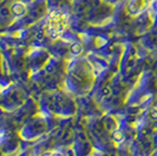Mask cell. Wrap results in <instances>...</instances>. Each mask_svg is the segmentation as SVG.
Listing matches in <instances>:
<instances>
[{
    "mask_svg": "<svg viewBox=\"0 0 157 156\" xmlns=\"http://www.w3.org/2000/svg\"><path fill=\"white\" fill-rule=\"evenodd\" d=\"M66 27V19L61 13H54L51 15L48 20V24L46 25V32L49 37L55 38L60 33L63 31Z\"/></svg>",
    "mask_w": 157,
    "mask_h": 156,
    "instance_id": "1",
    "label": "cell"
}]
</instances>
